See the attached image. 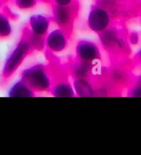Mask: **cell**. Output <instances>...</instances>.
Returning a JSON list of instances; mask_svg holds the SVG:
<instances>
[{"label": "cell", "instance_id": "obj_1", "mask_svg": "<svg viewBox=\"0 0 141 155\" xmlns=\"http://www.w3.org/2000/svg\"><path fill=\"white\" fill-rule=\"evenodd\" d=\"M35 49L31 44L29 39L24 31H21V36L14 49L7 57L1 73L0 84L3 86L15 74L21 64L30 54L35 52Z\"/></svg>", "mask_w": 141, "mask_h": 155}, {"label": "cell", "instance_id": "obj_2", "mask_svg": "<svg viewBox=\"0 0 141 155\" xmlns=\"http://www.w3.org/2000/svg\"><path fill=\"white\" fill-rule=\"evenodd\" d=\"M21 79L35 93H49L53 84V74L50 64H36L21 73Z\"/></svg>", "mask_w": 141, "mask_h": 155}, {"label": "cell", "instance_id": "obj_3", "mask_svg": "<svg viewBox=\"0 0 141 155\" xmlns=\"http://www.w3.org/2000/svg\"><path fill=\"white\" fill-rule=\"evenodd\" d=\"M51 18L58 28L72 36L75 21L79 12V3L70 6H58L51 3Z\"/></svg>", "mask_w": 141, "mask_h": 155}, {"label": "cell", "instance_id": "obj_4", "mask_svg": "<svg viewBox=\"0 0 141 155\" xmlns=\"http://www.w3.org/2000/svg\"><path fill=\"white\" fill-rule=\"evenodd\" d=\"M102 48L110 54H123L129 47L128 40H126L122 31L113 25L103 32L98 34Z\"/></svg>", "mask_w": 141, "mask_h": 155}, {"label": "cell", "instance_id": "obj_5", "mask_svg": "<svg viewBox=\"0 0 141 155\" xmlns=\"http://www.w3.org/2000/svg\"><path fill=\"white\" fill-rule=\"evenodd\" d=\"M113 14L105 7L95 3L92 6L87 18L88 29L97 35L111 27Z\"/></svg>", "mask_w": 141, "mask_h": 155}, {"label": "cell", "instance_id": "obj_6", "mask_svg": "<svg viewBox=\"0 0 141 155\" xmlns=\"http://www.w3.org/2000/svg\"><path fill=\"white\" fill-rule=\"evenodd\" d=\"M74 58L95 65L102 60V53L97 43L89 40H80L75 46Z\"/></svg>", "mask_w": 141, "mask_h": 155}, {"label": "cell", "instance_id": "obj_7", "mask_svg": "<svg viewBox=\"0 0 141 155\" xmlns=\"http://www.w3.org/2000/svg\"><path fill=\"white\" fill-rule=\"evenodd\" d=\"M71 36L60 28L52 31L45 37V51L52 54L65 51Z\"/></svg>", "mask_w": 141, "mask_h": 155}, {"label": "cell", "instance_id": "obj_8", "mask_svg": "<svg viewBox=\"0 0 141 155\" xmlns=\"http://www.w3.org/2000/svg\"><path fill=\"white\" fill-rule=\"evenodd\" d=\"M51 22H53L51 16L43 14H34L31 16L27 25L31 33L40 38L45 39L49 33V29Z\"/></svg>", "mask_w": 141, "mask_h": 155}, {"label": "cell", "instance_id": "obj_9", "mask_svg": "<svg viewBox=\"0 0 141 155\" xmlns=\"http://www.w3.org/2000/svg\"><path fill=\"white\" fill-rule=\"evenodd\" d=\"M94 65L77 59H72L66 64L67 71L73 79L91 78Z\"/></svg>", "mask_w": 141, "mask_h": 155}, {"label": "cell", "instance_id": "obj_10", "mask_svg": "<svg viewBox=\"0 0 141 155\" xmlns=\"http://www.w3.org/2000/svg\"><path fill=\"white\" fill-rule=\"evenodd\" d=\"M18 16L6 6L0 9V39L8 38L12 35V27L11 20H16Z\"/></svg>", "mask_w": 141, "mask_h": 155}, {"label": "cell", "instance_id": "obj_11", "mask_svg": "<svg viewBox=\"0 0 141 155\" xmlns=\"http://www.w3.org/2000/svg\"><path fill=\"white\" fill-rule=\"evenodd\" d=\"M73 87L75 95L82 97H88L96 95V86L91 78L73 79Z\"/></svg>", "mask_w": 141, "mask_h": 155}, {"label": "cell", "instance_id": "obj_12", "mask_svg": "<svg viewBox=\"0 0 141 155\" xmlns=\"http://www.w3.org/2000/svg\"><path fill=\"white\" fill-rule=\"evenodd\" d=\"M8 95L10 97H32L36 93L20 78L10 87Z\"/></svg>", "mask_w": 141, "mask_h": 155}, {"label": "cell", "instance_id": "obj_13", "mask_svg": "<svg viewBox=\"0 0 141 155\" xmlns=\"http://www.w3.org/2000/svg\"><path fill=\"white\" fill-rule=\"evenodd\" d=\"M109 80L111 84H123L130 82L129 74L127 72L120 67H114L109 72Z\"/></svg>", "mask_w": 141, "mask_h": 155}, {"label": "cell", "instance_id": "obj_14", "mask_svg": "<svg viewBox=\"0 0 141 155\" xmlns=\"http://www.w3.org/2000/svg\"><path fill=\"white\" fill-rule=\"evenodd\" d=\"M127 95L131 97H141V74L130 79Z\"/></svg>", "mask_w": 141, "mask_h": 155}, {"label": "cell", "instance_id": "obj_15", "mask_svg": "<svg viewBox=\"0 0 141 155\" xmlns=\"http://www.w3.org/2000/svg\"><path fill=\"white\" fill-rule=\"evenodd\" d=\"M14 5L21 10H28L35 8L40 0H12Z\"/></svg>", "mask_w": 141, "mask_h": 155}, {"label": "cell", "instance_id": "obj_16", "mask_svg": "<svg viewBox=\"0 0 141 155\" xmlns=\"http://www.w3.org/2000/svg\"><path fill=\"white\" fill-rule=\"evenodd\" d=\"M53 3L58 6H70L78 3V0H51L50 4Z\"/></svg>", "mask_w": 141, "mask_h": 155}, {"label": "cell", "instance_id": "obj_17", "mask_svg": "<svg viewBox=\"0 0 141 155\" xmlns=\"http://www.w3.org/2000/svg\"><path fill=\"white\" fill-rule=\"evenodd\" d=\"M139 36L137 32H132L128 36V41H130L131 45H136L139 42Z\"/></svg>", "mask_w": 141, "mask_h": 155}, {"label": "cell", "instance_id": "obj_18", "mask_svg": "<svg viewBox=\"0 0 141 155\" xmlns=\"http://www.w3.org/2000/svg\"><path fill=\"white\" fill-rule=\"evenodd\" d=\"M135 61L136 64H138L139 65H141V48L137 51V53L135 55Z\"/></svg>", "mask_w": 141, "mask_h": 155}, {"label": "cell", "instance_id": "obj_19", "mask_svg": "<svg viewBox=\"0 0 141 155\" xmlns=\"http://www.w3.org/2000/svg\"><path fill=\"white\" fill-rule=\"evenodd\" d=\"M8 3L6 0H0V9L2 8L3 7L5 6V4Z\"/></svg>", "mask_w": 141, "mask_h": 155}, {"label": "cell", "instance_id": "obj_20", "mask_svg": "<svg viewBox=\"0 0 141 155\" xmlns=\"http://www.w3.org/2000/svg\"><path fill=\"white\" fill-rule=\"evenodd\" d=\"M6 1H7V2H8H8H9V1H10V0H6Z\"/></svg>", "mask_w": 141, "mask_h": 155}]
</instances>
